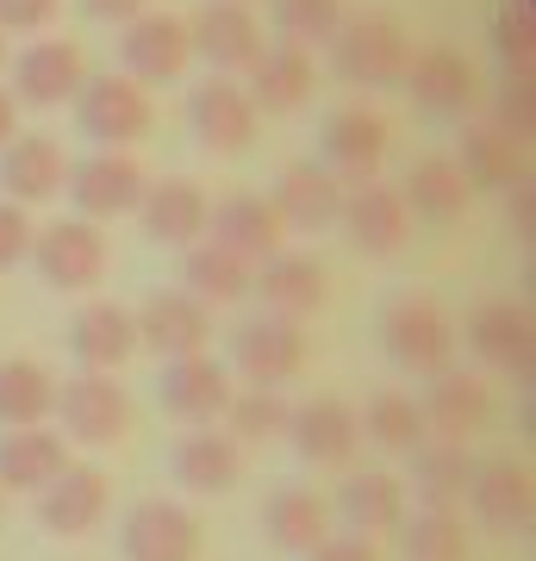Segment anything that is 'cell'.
Masks as SVG:
<instances>
[{"mask_svg": "<svg viewBox=\"0 0 536 561\" xmlns=\"http://www.w3.org/2000/svg\"><path fill=\"white\" fill-rule=\"evenodd\" d=\"M468 350H475L493 375L505 381H531V362H536V331L531 312L512 300H487L468 312Z\"/></svg>", "mask_w": 536, "mask_h": 561, "instance_id": "cell-14", "label": "cell"}, {"mask_svg": "<svg viewBox=\"0 0 536 561\" xmlns=\"http://www.w3.org/2000/svg\"><path fill=\"white\" fill-rule=\"evenodd\" d=\"M50 419H57L62 437L81 443V449H113V443H125V431H132V393H125L113 375L81 368V375H69V381L57 387Z\"/></svg>", "mask_w": 536, "mask_h": 561, "instance_id": "cell-1", "label": "cell"}, {"mask_svg": "<svg viewBox=\"0 0 536 561\" xmlns=\"http://www.w3.org/2000/svg\"><path fill=\"white\" fill-rule=\"evenodd\" d=\"M32 231H38V225L25 219V206L0 201V268H20V262L32 256Z\"/></svg>", "mask_w": 536, "mask_h": 561, "instance_id": "cell-44", "label": "cell"}, {"mask_svg": "<svg viewBox=\"0 0 536 561\" xmlns=\"http://www.w3.org/2000/svg\"><path fill=\"white\" fill-rule=\"evenodd\" d=\"M262 537L275 542L281 556H306V549H318L331 537V500L299 481H281L262 500Z\"/></svg>", "mask_w": 536, "mask_h": 561, "instance_id": "cell-26", "label": "cell"}, {"mask_svg": "<svg viewBox=\"0 0 536 561\" xmlns=\"http://www.w3.org/2000/svg\"><path fill=\"white\" fill-rule=\"evenodd\" d=\"M106 505H113V486H106V474L100 468H62L57 481L38 493V524L50 530V537H94L100 524H106Z\"/></svg>", "mask_w": 536, "mask_h": 561, "instance_id": "cell-21", "label": "cell"}, {"mask_svg": "<svg viewBox=\"0 0 536 561\" xmlns=\"http://www.w3.org/2000/svg\"><path fill=\"white\" fill-rule=\"evenodd\" d=\"M493 44H499V57H505L512 76H531V7H524V0H512V7L499 13Z\"/></svg>", "mask_w": 536, "mask_h": 561, "instance_id": "cell-43", "label": "cell"}, {"mask_svg": "<svg viewBox=\"0 0 536 561\" xmlns=\"http://www.w3.org/2000/svg\"><path fill=\"white\" fill-rule=\"evenodd\" d=\"M169 468H175L181 493H194V500H225V493H238V481H243V443L231 437V431L199 424V431H187V437L175 443Z\"/></svg>", "mask_w": 536, "mask_h": 561, "instance_id": "cell-19", "label": "cell"}, {"mask_svg": "<svg viewBox=\"0 0 536 561\" xmlns=\"http://www.w3.org/2000/svg\"><path fill=\"white\" fill-rule=\"evenodd\" d=\"M69 356H76L81 368L113 375V368H125V362L138 356V319L113 300L81 306L76 319H69Z\"/></svg>", "mask_w": 536, "mask_h": 561, "instance_id": "cell-29", "label": "cell"}, {"mask_svg": "<svg viewBox=\"0 0 536 561\" xmlns=\"http://www.w3.org/2000/svg\"><path fill=\"white\" fill-rule=\"evenodd\" d=\"M356 424H362V437L380 443L387 456H412L418 443L431 437V431H424V412H418V400L406 387H375L368 405L356 412Z\"/></svg>", "mask_w": 536, "mask_h": 561, "instance_id": "cell-37", "label": "cell"}, {"mask_svg": "<svg viewBox=\"0 0 536 561\" xmlns=\"http://www.w3.org/2000/svg\"><path fill=\"white\" fill-rule=\"evenodd\" d=\"M0 512H7V493H0Z\"/></svg>", "mask_w": 536, "mask_h": 561, "instance_id": "cell-51", "label": "cell"}, {"mask_svg": "<svg viewBox=\"0 0 536 561\" xmlns=\"http://www.w3.org/2000/svg\"><path fill=\"white\" fill-rule=\"evenodd\" d=\"M138 319V350H150L157 362H175V356H199L206 337H213V306H199L187 287H162L144 300Z\"/></svg>", "mask_w": 536, "mask_h": 561, "instance_id": "cell-13", "label": "cell"}, {"mask_svg": "<svg viewBox=\"0 0 536 561\" xmlns=\"http://www.w3.org/2000/svg\"><path fill=\"white\" fill-rule=\"evenodd\" d=\"M187 125H194L199 150L213 157H243L256 144V106L238 81H199L187 94Z\"/></svg>", "mask_w": 536, "mask_h": 561, "instance_id": "cell-17", "label": "cell"}, {"mask_svg": "<svg viewBox=\"0 0 536 561\" xmlns=\"http://www.w3.org/2000/svg\"><path fill=\"white\" fill-rule=\"evenodd\" d=\"M62 181H69V162H62L57 138L32 131V138H7L0 144V187H7V201L13 206L50 201Z\"/></svg>", "mask_w": 536, "mask_h": 561, "instance_id": "cell-31", "label": "cell"}, {"mask_svg": "<svg viewBox=\"0 0 536 561\" xmlns=\"http://www.w3.org/2000/svg\"><path fill=\"white\" fill-rule=\"evenodd\" d=\"M493 113H499V131L505 138H524L531 131V76H512L505 88H499V101H493Z\"/></svg>", "mask_w": 536, "mask_h": 561, "instance_id": "cell-45", "label": "cell"}, {"mask_svg": "<svg viewBox=\"0 0 536 561\" xmlns=\"http://www.w3.org/2000/svg\"><path fill=\"white\" fill-rule=\"evenodd\" d=\"M399 201H406V213H418L424 225H456L461 213H468V201H475V187L461 181L456 157H424L412 175H406Z\"/></svg>", "mask_w": 536, "mask_h": 561, "instance_id": "cell-35", "label": "cell"}, {"mask_svg": "<svg viewBox=\"0 0 536 561\" xmlns=\"http://www.w3.org/2000/svg\"><path fill=\"white\" fill-rule=\"evenodd\" d=\"M57 405V375L32 356L0 362V424L7 431H25V424H44Z\"/></svg>", "mask_w": 536, "mask_h": 561, "instance_id": "cell-38", "label": "cell"}, {"mask_svg": "<svg viewBox=\"0 0 536 561\" xmlns=\"http://www.w3.org/2000/svg\"><path fill=\"white\" fill-rule=\"evenodd\" d=\"M269 206H275V219L287 231H331L338 225V206H343V181L324 162H287L275 181V194H269Z\"/></svg>", "mask_w": 536, "mask_h": 561, "instance_id": "cell-23", "label": "cell"}, {"mask_svg": "<svg viewBox=\"0 0 536 561\" xmlns=\"http://www.w3.org/2000/svg\"><path fill=\"white\" fill-rule=\"evenodd\" d=\"M206 231H213L219 250L243 256L250 268L269 262L281 250V238H287V225L275 219V206L262 201V194H225L219 206H206Z\"/></svg>", "mask_w": 536, "mask_h": 561, "instance_id": "cell-24", "label": "cell"}, {"mask_svg": "<svg viewBox=\"0 0 536 561\" xmlns=\"http://www.w3.org/2000/svg\"><path fill=\"white\" fill-rule=\"evenodd\" d=\"M343 25V0H275V32L281 44H331Z\"/></svg>", "mask_w": 536, "mask_h": 561, "instance_id": "cell-42", "label": "cell"}, {"mask_svg": "<svg viewBox=\"0 0 536 561\" xmlns=\"http://www.w3.org/2000/svg\"><path fill=\"white\" fill-rule=\"evenodd\" d=\"M456 169H461V181H468V187H517V181H524L517 138H505L499 125H468V131H461Z\"/></svg>", "mask_w": 536, "mask_h": 561, "instance_id": "cell-39", "label": "cell"}, {"mask_svg": "<svg viewBox=\"0 0 536 561\" xmlns=\"http://www.w3.org/2000/svg\"><path fill=\"white\" fill-rule=\"evenodd\" d=\"M62 468H69V449L44 424H25V431L0 437V493H44Z\"/></svg>", "mask_w": 536, "mask_h": 561, "instance_id": "cell-34", "label": "cell"}, {"mask_svg": "<svg viewBox=\"0 0 536 561\" xmlns=\"http://www.w3.org/2000/svg\"><path fill=\"white\" fill-rule=\"evenodd\" d=\"M287 443L306 468H350L362 443V424H356V405L338 400V393H312L306 405L287 412Z\"/></svg>", "mask_w": 536, "mask_h": 561, "instance_id": "cell-10", "label": "cell"}, {"mask_svg": "<svg viewBox=\"0 0 536 561\" xmlns=\"http://www.w3.org/2000/svg\"><path fill=\"white\" fill-rule=\"evenodd\" d=\"M399 556L406 561H468V530L456 512H412L399 518Z\"/></svg>", "mask_w": 536, "mask_h": 561, "instance_id": "cell-41", "label": "cell"}, {"mask_svg": "<svg viewBox=\"0 0 536 561\" xmlns=\"http://www.w3.org/2000/svg\"><path fill=\"white\" fill-rule=\"evenodd\" d=\"M0 69H7V32H0Z\"/></svg>", "mask_w": 536, "mask_h": 561, "instance_id": "cell-50", "label": "cell"}, {"mask_svg": "<svg viewBox=\"0 0 536 561\" xmlns=\"http://www.w3.org/2000/svg\"><path fill=\"white\" fill-rule=\"evenodd\" d=\"M144 169L125 150H100V157L76 162L69 169V201H76L81 219H119V213H138L144 201Z\"/></svg>", "mask_w": 536, "mask_h": 561, "instance_id": "cell-20", "label": "cell"}, {"mask_svg": "<svg viewBox=\"0 0 536 561\" xmlns=\"http://www.w3.org/2000/svg\"><path fill=\"white\" fill-rule=\"evenodd\" d=\"M312 356V337L299 331V319H281V312H256L231 331V368H238L250 387H287Z\"/></svg>", "mask_w": 536, "mask_h": 561, "instance_id": "cell-2", "label": "cell"}, {"mask_svg": "<svg viewBox=\"0 0 536 561\" xmlns=\"http://www.w3.org/2000/svg\"><path fill=\"white\" fill-rule=\"evenodd\" d=\"M331 512H338L343 530H356V537L399 530V518H406V481H399V474H380V468H362V474H350V481L338 486Z\"/></svg>", "mask_w": 536, "mask_h": 561, "instance_id": "cell-33", "label": "cell"}, {"mask_svg": "<svg viewBox=\"0 0 536 561\" xmlns=\"http://www.w3.org/2000/svg\"><path fill=\"white\" fill-rule=\"evenodd\" d=\"M32 268L44 287L57 294H88L106 275V238L94 231V219H57L32 231Z\"/></svg>", "mask_w": 536, "mask_h": 561, "instance_id": "cell-4", "label": "cell"}, {"mask_svg": "<svg viewBox=\"0 0 536 561\" xmlns=\"http://www.w3.org/2000/svg\"><path fill=\"white\" fill-rule=\"evenodd\" d=\"M418 412H424V431H431V437L468 443L493 424V393H487V381L468 375V368H437L431 387H424V400H418Z\"/></svg>", "mask_w": 536, "mask_h": 561, "instance_id": "cell-18", "label": "cell"}, {"mask_svg": "<svg viewBox=\"0 0 536 561\" xmlns=\"http://www.w3.org/2000/svg\"><path fill=\"white\" fill-rule=\"evenodd\" d=\"M406 94H412L418 113H431V119H461V113H475L480 106V76L475 62L449 50V44H431V50H418L406 62Z\"/></svg>", "mask_w": 536, "mask_h": 561, "instance_id": "cell-9", "label": "cell"}, {"mask_svg": "<svg viewBox=\"0 0 536 561\" xmlns=\"http://www.w3.org/2000/svg\"><path fill=\"white\" fill-rule=\"evenodd\" d=\"M88 81V62L69 38H38L13 57V106H62Z\"/></svg>", "mask_w": 536, "mask_h": 561, "instance_id": "cell-22", "label": "cell"}, {"mask_svg": "<svg viewBox=\"0 0 536 561\" xmlns=\"http://www.w3.org/2000/svg\"><path fill=\"white\" fill-rule=\"evenodd\" d=\"M380 343H387V356L406 368V375H437L449 368V350H456V331L443 319L437 300H424V294H406V300L387 306V319H380Z\"/></svg>", "mask_w": 536, "mask_h": 561, "instance_id": "cell-6", "label": "cell"}, {"mask_svg": "<svg viewBox=\"0 0 536 561\" xmlns=\"http://www.w3.org/2000/svg\"><path fill=\"white\" fill-rule=\"evenodd\" d=\"M119 62L138 88H169V81H181V69L194 62L187 20H175V13H138L119 32Z\"/></svg>", "mask_w": 536, "mask_h": 561, "instance_id": "cell-11", "label": "cell"}, {"mask_svg": "<svg viewBox=\"0 0 536 561\" xmlns=\"http://www.w3.org/2000/svg\"><path fill=\"white\" fill-rule=\"evenodd\" d=\"M187 44H194V57H206V69L231 76L262 57V25L243 0H206L187 20Z\"/></svg>", "mask_w": 536, "mask_h": 561, "instance_id": "cell-15", "label": "cell"}, {"mask_svg": "<svg viewBox=\"0 0 536 561\" xmlns=\"http://www.w3.org/2000/svg\"><path fill=\"white\" fill-rule=\"evenodd\" d=\"M76 125L100 150H125L150 138V94L132 76H88L76 88Z\"/></svg>", "mask_w": 536, "mask_h": 561, "instance_id": "cell-3", "label": "cell"}, {"mask_svg": "<svg viewBox=\"0 0 536 561\" xmlns=\"http://www.w3.org/2000/svg\"><path fill=\"white\" fill-rule=\"evenodd\" d=\"M306 561H380L375 537H356V530H331V537L318 542V549H306Z\"/></svg>", "mask_w": 536, "mask_h": 561, "instance_id": "cell-47", "label": "cell"}, {"mask_svg": "<svg viewBox=\"0 0 536 561\" xmlns=\"http://www.w3.org/2000/svg\"><path fill=\"white\" fill-rule=\"evenodd\" d=\"M287 412H294V405L281 400V387H250V393H231L225 431H231L243 449H262V443L287 437Z\"/></svg>", "mask_w": 536, "mask_h": 561, "instance_id": "cell-40", "label": "cell"}, {"mask_svg": "<svg viewBox=\"0 0 536 561\" xmlns=\"http://www.w3.org/2000/svg\"><path fill=\"white\" fill-rule=\"evenodd\" d=\"M231 368H225L219 356H175V362H162V375H157V405L169 412L175 424H187V431H199V424H219L225 419V405H231Z\"/></svg>", "mask_w": 536, "mask_h": 561, "instance_id": "cell-7", "label": "cell"}, {"mask_svg": "<svg viewBox=\"0 0 536 561\" xmlns=\"http://www.w3.org/2000/svg\"><path fill=\"white\" fill-rule=\"evenodd\" d=\"M243 7H250V0H243Z\"/></svg>", "mask_w": 536, "mask_h": 561, "instance_id": "cell-52", "label": "cell"}, {"mask_svg": "<svg viewBox=\"0 0 536 561\" xmlns=\"http://www.w3.org/2000/svg\"><path fill=\"white\" fill-rule=\"evenodd\" d=\"M406 62H412V44L380 13L375 20H356V25H338V38H331V69L350 88H399Z\"/></svg>", "mask_w": 536, "mask_h": 561, "instance_id": "cell-5", "label": "cell"}, {"mask_svg": "<svg viewBox=\"0 0 536 561\" xmlns=\"http://www.w3.org/2000/svg\"><path fill=\"white\" fill-rule=\"evenodd\" d=\"M81 13L100 25H132L138 13H150V0H81Z\"/></svg>", "mask_w": 536, "mask_h": 561, "instance_id": "cell-48", "label": "cell"}, {"mask_svg": "<svg viewBox=\"0 0 536 561\" xmlns=\"http://www.w3.org/2000/svg\"><path fill=\"white\" fill-rule=\"evenodd\" d=\"M338 225L362 256H394L399 243L412 238V213L399 201V187H387V181H356L338 206Z\"/></svg>", "mask_w": 536, "mask_h": 561, "instance_id": "cell-16", "label": "cell"}, {"mask_svg": "<svg viewBox=\"0 0 536 561\" xmlns=\"http://www.w3.org/2000/svg\"><path fill=\"white\" fill-rule=\"evenodd\" d=\"M57 20V0H0V32H44Z\"/></svg>", "mask_w": 536, "mask_h": 561, "instance_id": "cell-46", "label": "cell"}, {"mask_svg": "<svg viewBox=\"0 0 536 561\" xmlns=\"http://www.w3.org/2000/svg\"><path fill=\"white\" fill-rule=\"evenodd\" d=\"M387 157V119L375 106H343L324 119V169L338 181H375Z\"/></svg>", "mask_w": 536, "mask_h": 561, "instance_id": "cell-27", "label": "cell"}, {"mask_svg": "<svg viewBox=\"0 0 536 561\" xmlns=\"http://www.w3.org/2000/svg\"><path fill=\"white\" fill-rule=\"evenodd\" d=\"M318 88V69H312V50H299V44H262V57L250 62V106L256 113H299V106L312 101Z\"/></svg>", "mask_w": 536, "mask_h": 561, "instance_id": "cell-28", "label": "cell"}, {"mask_svg": "<svg viewBox=\"0 0 536 561\" xmlns=\"http://www.w3.org/2000/svg\"><path fill=\"white\" fill-rule=\"evenodd\" d=\"M206 537H199V518L181 500H138L119 524V556L125 561H199Z\"/></svg>", "mask_w": 536, "mask_h": 561, "instance_id": "cell-8", "label": "cell"}, {"mask_svg": "<svg viewBox=\"0 0 536 561\" xmlns=\"http://www.w3.org/2000/svg\"><path fill=\"white\" fill-rule=\"evenodd\" d=\"M250 287L262 294V312H281V319H312L324 306V262L299 256V250H275L269 262H256Z\"/></svg>", "mask_w": 536, "mask_h": 561, "instance_id": "cell-25", "label": "cell"}, {"mask_svg": "<svg viewBox=\"0 0 536 561\" xmlns=\"http://www.w3.org/2000/svg\"><path fill=\"white\" fill-rule=\"evenodd\" d=\"M250 262L231 256V250H219V243H187V256H181V280H187V294H194L199 306H238L243 294H250Z\"/></svg>", "mask_w": 536, "mask_h": 561, "instance_id": "cell-36", "label": "cell"}, {"mask_svg": "<svg viewBox=\"0 0 536 561\" xmlns=\"http://www.w3.org/2000/svg\"><path fill=\"white\" fill-rule=\"evenodd\" d=\"M468 481H475L468 443L424 437L412 449V500H418V512H456V505L468 500Z\"/></svg>", "mask_w": 536, "mask_h": 561, "instance_id": "cell-30", "label": "cell"}, {"mask_svg": "<svg viewBox=\"0 0 536 561\" xmlns=\"http://www.w3.org/2000/svg\"><path fill=\"white\" fill-rule=\"evenodd\" d=\"M468 505H475V518L487 537H531V518H536V486H531V468L524 461H487L475 468V481H468Z\"/></svg>", "mask_w": 536, "mask_h": 561, "instance_id": "cell-12", "label": "cell"}, {"mask_svg": "<svg viewBox=\"0 0 536 561\" xmlns=\"http://www.w3.org/2000/svg\"><path fill=\"white\" fill-rule=\"evenodd\" d=\"M138 225L144 238L162 243V250H187L206 231V194L194 181H150L138 201Z\"/></svg>", "mask_w": 536, "mask_h": 561, "instance_id": "cell-32", "label": "cell"}, {"mask_svg": "<svg viewBox=\"0 0 536 561\" xmlns=\"http://www.w3.org/2000/svg\"><path fill=\"white\" fill-rule=\"evenodd\" d=\"M13 131H20V106H13V94H7V88H0V144L13 138Z\"/></svg>", "mask_w": 536, "mask_h": 561, "instance_id": "cell-49", "label": "cell"}]
</instances>
